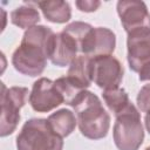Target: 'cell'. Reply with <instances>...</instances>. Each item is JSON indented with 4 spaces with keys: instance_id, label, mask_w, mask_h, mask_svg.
<instances>
[{
    "instance_id": "cell-1",
    "label": "cell",
    "mask_w": 150,
    "mask_h": 150,
    "mask_svg": "<svg viewBox=\"0 0 150 150\" xmlns=\"http://www.w3.org/2000/svg\"><path fill=\"white\" fill-rule=\"evenodd\" d=\"M54 32L43 25L27 29L21 43L12 55V64L16 71L27 76H39L47 66L49 47Z\"/></svg>"
},
{
    "instance_id": "cell-2",
    "label": "cell",
    "mask_w": 150,
    "mask_h": 150,
    "mask_svg": "<svg viewBox=\"0 0 150 150\" xmlns=\"http://www.w3.org/2000/svg\"><path fill=\"white\" fill-rule=\"evenodd\" d=\"M73 108L77 118V127L84 137L97 141L108 135L110 115L96 94L84 90Z\"/></svg>"
},
{
    "instance_id": "cell-3",
    "label": "cell",
    "mask_w": 150,
    "mask_h": 150,
    "mask_svg": "<svg viewBox=\"0 0 150 150\" xmlns=\"http://www.w3.org/2000/svg\"><path fill=\"white\" fill-rule=\"evenodd\" d=\"M18 150H62L63 138L49 125L47 118H30L16 136Z\"/></svg>"
},
{
    "instance_id": "cell-4",
    "label": "cell",
    "mask_w": 150,
    "mask_h": 150,
    "mask_svg": "<svg viewBox=\"0 0 150 150\" xmlns=\"http://www.w3.org/2000/svg\"><path fill=\"white\" fill-rule=\"evenodd\" d=\"M112 128V138L118 150H138L144 141V129L141 122V112L130 102L118 114Z\"/></svg>"
},
{
    "instance_id": "cell-5",
    "label": "cell",
    "mask_w": 150,
    "mask_h": 150,
    "mask_svg": "<svg viewBox=\"0 0 150 150\" xmlns=\"http://www.w3.org/2000/svg\"><path fill=\"white\" fill-rule=\"evenodd\" d=\"M29 90L26 87L14 86L7 88L1 83V117L0 136L6 137L13 134L20 122V109L29 98Z\"/></svg>"
},
{
    "instance_id": "cell-6",
    "label": "cell",
    "mask_w": 150,
    "mask_h": 150,
    "mask_svg": "<svg viewBox=\"0 0 150 150\" xmlns=\"http://www.w3.org/2000/svg\"><path fill=\"white\" fill-rule=\"evenodd\" d=\"M124 75V69L118 59L112 55L91 57L93 82L101 89L118 88Z\"/></svg>"
},
{
    "instance_id": "cell-7",
    "label": "cell",
    "mask_w": 150,
    "mask_h": 150,
    "mask_svg": "<svg viewBox=\"0 0 150 150\" xmlns=\"http://www.w3.org/2000/svg\"><path fill=\"white\" fill-rule=\"evenodd\" d=\"M28 100L32 109L36 112H49L63 103L62 95L54 81L47 77H40L33 83Z\"/></svg>"
},
{
    "instance_id": "cell-8",
    "label": "cell",
    "mask_w": 150,
    "mask_h": 150,
    "mask_svg": "<svg viewBox=\"0 0 150 150\" xmlns=\"http://www.w3.org/2000/svg\"><path fill=\"white\" fill-rule=\"evenodd\" d=\"M116 9L127 34L137 29H150V13L144 1L120 0Z\"/></svg>"
},
{
    "instance_id": "cell-9",
    "label": "cell",
    "mask_w": 150,
    "mask_h": 150,
    "mask_svg": "<svg viewBox=\"0 0 150 150\" xmlns=\"http://www.w3.org/2000/svg\"><path fill=\"white\" fill-rule=\"evenodd\" d=\"M127 50V60L130 69L138 73L150 61V29L144 28L128 33Z\"/></svg>"
},
{
    "instance_id": "cell-10",
    "label": "cell",
    "mask_w": 150,
    "mask_h": 150,
    "mask_svg": "<svg viewBox=\"0 0 150 150\" xmlns=\"http://www.w3.org/2000/svg\"><path fill=\"white\" fill-rule=\"evenodd\" d=\"M116 47V35L107 27H94L87 36L81 55L95 57L100 55H112Z\"/></svg>"
},
{
    "instance_id": "cell-11",
    "label": "cell",
    "mask_w": 150,
    "mask_h": 150,
    "mask_svg": "<svg viewBox=\"0 0 150 150\" xmlns=\"http://www.w3.org/2000/svg\"><path fill=\"white\" fill-rule=\"evenodd\" d=\"M77 53V45L70 35H68L63 30L54 34L48 54V59L54 66L69 67L70 63L76 59Z\"/></svg>"
},
{
    "instance_id": "cell-12",
    "label": "cell",
    "mask_w": 150,
    "mask_h": 150,
    "mask_svg": "<svg viewBox=\"0 0 150 150\" xmlns=\"http://www.w3.org/2000/svg\"><path fill=\"white\" fill-rule=\"evenodd\" d=\"M66 76L81 89L87 90L93 82L91 57L87 55H77L76 59L70 63Z\"/></svg>"
},
{
    "instance_id": "cell-13",
    "label": "cell",
    "mask_w": 150,
    "mask_h": 150,
    "mask_svg": "<svg viewBox=\"0 0 150 150\" xmlns=\"http://www.w3.org/2000/svg\"><path fill=\"white\" fill-rule=\"evenodd\" d=\"M36 5L43 16L53 23H66L71 18V8L69 2L62 0H46L33 2Z\"/></svg>"
},
{
    "instance_id": "cell-14",
    "label": "cell",
    "mask_w": 150,
    "mask_h": 150,
    "mask_svg": "<svg viewBox=\"0 0 150 150\" xmlns=\"http://www.w3.org/2000/svg\"><path fill=\"white\" fill-rule=\"evenodd\" d=\"M48 123L52 129L62 138L69 136L77 125L76 115L69 109H59L48 116Z\"/></svg>"
},
{
    "instance_id": "cell-15",
    "label": "cell",
    "mask_w": 150,
    "mask_h": 150,
    "mask_svg": "<svg viewBox=\"0 0 150 150\" xmlns=\"http://www.w3.org/2000/svg\"><path fill=\"white\" fill-rule=\"evenodd\" d=\"M40 21V14L35 7L32 6V2L16 7L14 11L11 12V22L21 28V29H29L36 26Z\"/></svg>"
},
{
    "instance_id": "cell-16",
    "label": "cell",
    "mask_w": 150,
    "mask_h": 150,
    "mask_svg": "<svg viewBox=\"0 0 150 150\" xmlns=\"http://www.w3.org/2000/svg\"><path fill=\"white\" fill-rule=\"evenodd\" d=\"M102 97H103V101H104L105 105L108 107V109L115 116L121 114L130 103L127 91L121 87L103 90Z\"/></svg>"
},
{
    "instance_id": "cell-17",
    "label": "cell",
    "mask_w": 150,
    "mask_h": 150,
    "mask_svg": "<svg viewBox=\"0 0 150 150\" xmlns=\"http://www.w3.org/2000/svg\"><path fill=\"white\" fill-rule=\"evenodd\" d=\"M57 90L62 95L63 103L67 105L74 107V104L77 102L80 96L83 94V89H81L79 86H76L73 81H70L67 76H61L54 81Z\"/></svg>"
},
{
    "instance_id": "cell-18",
    "label": "cell",
    "mask_w": 150,
    "mask_h": 150,
    "mask_svg": "<svg viewBox=\"0 0 150 150\" xmlns=\"http://www.w3.org/2000/svg\"><path fill=\"white\" fill-rule=\"evenodd\" d=\"M75 6L81 12L91 13V12L97 11V8L101 6V1H97V0H77V1H75Z\"/></svg>"
},
{
    "instance_id": "cell-19",
    "label": "cell",
    "mask_w": 150,
    "mask_h": 150,
    "mask_svg": "<svg viewBox=\"0 0 150 150\" xmlns=\"http://www.w3.org/2000/svg\"><path fill=\"white\" fill-rule=\"evenodd\" d=\"M142 111H143V112H145V117H144V125H145L146 131L150 134V95L145 98Z\"/></svg>"
},
{
    "instance_id": "cell-20",
    "label": "cell",
    "mask_w": 150,
    "mask_h": 150,
    "mask_svg": "<svg viewBox=\"0 0 150 150\" xmlns=\"http://www.w3.org/2000/svg\"><path fill=\"white\" fill-rule=\"evenodd\" d=\"M139 81H150V61L146 62L138 71Z\"/></svg>"
},
{
    "instance_id": "cell-21",
    "label": "cell",
    "mask_w": 150,
    "mask_h": 150,
    "mask_svg": "<svg viewBox=\"0 0 150 150\" xmlns=\"http://www.w3.org/2000/svg\"><path fill=\"white\" fill-rule=\"evenodd\" d=\"M144 150H150V146H146V148H145Z\"/></svg>"
}]
</instances>
